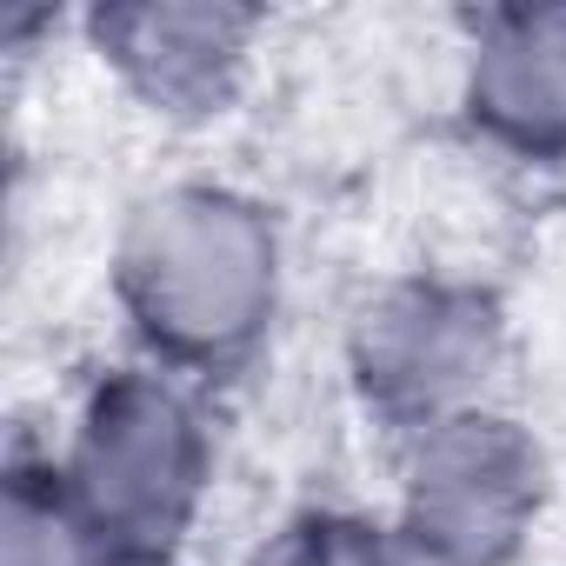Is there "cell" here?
Segmentation results:
<instances>
[{
    "mask_svg": "<svg viewBox=\"0 0 566 566\" xmlns=\"http://www.w3.org/2000/svg\"><path fill=\"white\" fill-rule=\"evenodd\" d=\"M460 107L486 147L533 167H566V8L480 14Z\"/></svg>",
    "mask_w": 566,
    "mask_h": 566,
    "instance_id": "8992f818",
    "label": "cell"
},
{
    "mask_svg": "<svg viewBox=\"0 0 566 566\" xmlns=\"http://www.w3.org/2000/svg\"><path fill=\"white\" fill-rule=\"evenodd\" d=\"M87 34L101 61L167 120H213L233 107L260 14L227 0H120L94 8Z\"/></svg>",
    "mask_w": 566,
    "mask_h": 566,
    "instance_id": "5b68a950",
    "label": "cell"
},
{
    "mask_svg": "<svg viewBox=\"0 0 566 566\" xmlns=\"http://www.w3.org/2000/svg\"><path fill=\"white\" fill-rule=\"evenodd\" d=\"M0 566H94L81 533H74V520H67L54 460L48 467L14 460L8 506H0Z\"/></svg>",
    "mask_w": 566,
    "mask_h": 566,
    "instance_id": "ba28073f",
    "label": "cell"
},
{
    "mask_svg": "<svg viewBox=\"0 0 566 566\" xmlns=\"http://www.w3.org/2000/svg\"><path fill=\"white\" fill-rule=\"evenodd\" d=\"M247 566H420L407 539L347 506H307L280 526Z\"/></svg>",
    "mask_w": 566,
    "mask_h": 566,
    "instance_id": "52a82bcc",
    "label": "cell"
},
{
    "mask_svg": "<svg viewBox=\"0 0 566 566\" xmlns=\"http://www.w3.org/2000/svg\"><path fill=\"white\" fill-rule=\"evenodd\" d=\"M546 486L539 440L493 407H467L407 440L394 533L420 566H513L546 513Z\"/></svg>",
    "mask_w": 566,
    "mask_h": 566,
    "instance_id": "3957f363",
    "label": "cell"
},
{
    "mask_svg": "<svg viewBox=\"0 0 566 566\" xmlns=\"http://www.w3.org/2000/svg\"><path fill=\"white\" fill-rule=\"evenodd\" d=\"M506 321L500 301L460 280H394L380 287L347 334V374L374 420L400 440L486 407V380L500 367Z\"/></svg>",
    "mask_w": 566,
    "mask_h": 566,
    "instance_id": "277c9868",
    "label": "cell"
},
{
    "mask_svg": "<svg viewBox=\"0 0 566 566\" xmlns=\"http://www.w3.org/2000/svg\"><path fill=\"white\" fill-rule=\"evenodd\" d=\"M114 294L140 347L180 374L240 367L280 307V233L260 200L180 180L147 193L114 247Z\"/></svg>",
    "mask_w": 566,
    "mask_h": 566,
    "instance_id": "6da1fadb",
    "label": "cell"
},
{
    "mask_svg": "<svg viewBox=\"0 0 566 566\" xmlns=\"http://www.w3.org/2000/svg\"><path fill=\"white\" fill-rule=\"evenodd\" d=\"M54 480L94 566H160L207 500L213 440L174 374L127 367L81 400Z\"/></svg>",
    "mask_w": 566,
    "mask_h": 566,
    "instance_id": "7a4b0ae2",
    "label": "cell"
},
{
    "mask_svg": "<svg viewBox=\"0 0 566 566\" xmlns=\"http://www.w3.org/2000/svg\"><path fill=\"white\" fill-rule=\"evenodd\" d=\"M160 566H174V559H160Z\"/></svg>",
    "mask_w": 566,
    "mask_h": 566,
    "instance_id": "9c48e42d",
    "label": "cell"
}]
</instances>
